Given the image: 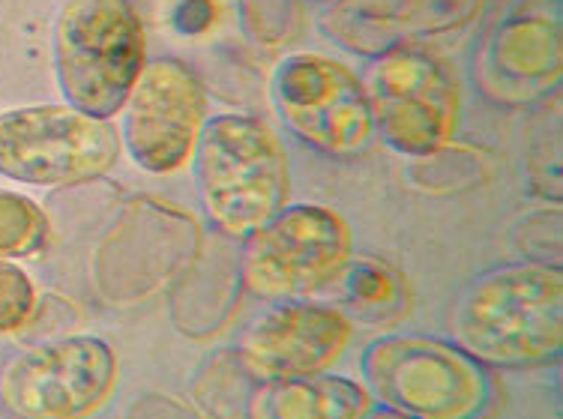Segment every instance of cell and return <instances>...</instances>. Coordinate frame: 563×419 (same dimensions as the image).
Wrapping results in <instances>:
<instances>
[{
	"label": "cell",
	"mask_w": 563,
	"mask_h": 419,
	"mask_svg": "<svg viewBox=\"0 0 563 419\" xmlns=\"http://www.w3.org/2000/svg\"><path fill=\"white\" fill-rule=\"evenodd\" d=\"M459 351L492 366L552 363L563 344V279L545 264L486 273L453 312Z\"/></svg>",
	"instance_id": "cell-1"
},
{
	"label": "cell",
	"mask_w": 563,
	"mask_h": 419,
	"mask_svg": "<svg viewBox=\"0 0 563 419\" xmlns=\"http://www.w3.org/2000/svg\"><path fill=\"white\" fill-rule=\"evenodd\" d=\"M196 184L207 219L246 240L288 201V156L276 132L250 114H217L196 139Z\"/></svg>",
	"instance_id": "cell-2"
},
{
	"label": "cell",
	"mask_w": 563,
	"mask_h": 419,
	"mask_svg": "<svg viewBox=\"0 0 563 419\" xmlns=\"http://www.w3.org/2000/svg\"><path fill=\"white\" fill-rule=\"evenodd\" d=\"M144 64V27L130 0L66 3L57 19L55 66L69 106L111 120L126 106Z\"/></svg>",
	"instance_id": "cell-3"
},
{
	"label": "cell",
	"mask_w": 563,
	"mask_h": 419,
	"mask_svg": "<svg viewBox=\"0 0 563 419\" xmlns=\"http://www.w3.org/2000/svg\"><path fill=\"white\" fill-rule=\"evenodd\" d=\"M120 159L111 120L73 106L12 108L0 114V177L31 186L97 180Z\"/></svg>",
	"instance_id": "cell-4"
},
{
	"label": "cell",
	"mask_w": 563,
	"mask_h": 419,
	"mask_svg": "<svg viewBox=\"0 0 563 419\" xmlns=\"http://www.w3.org/2000/svg\"><path fill=\"white\" fill-rule=\"evenodd\" d=\"M351 261V228L321 205L282 207L246 236L240 276L264 300H297L321 290Z\"/></svg>",
	"instance_id": "cell-5"
},
{
	"label": "cell",
	"mask_w": 563,
	"mask_h": 419,
	"mask_svg": "<svg viewBox=\"0 0 563 419\" xmlns=\"http://www.w3.org/2000/svg\"><path fill=\"white\" fill-rule=\"evenodd\" d=\"M372 130L408 156L441 151L453 135L459 90L441 57L417 45H399L372 60L360 81Z\"/></svg>",
	"instance_id": "cell-6"
},
{
	"label": "cell",
	"mask_w": 563,
	"mask_h": 419,
	"mask_svg": "<svg viewBox=\"0 0 563 419\" xmlns=\"http://www.w3.org/2000/svg\"><path fill=\"white\" fill-rule=\"evenodd\" d=\"M372 396L411 419H467L486 398V381L479 366L459 348L387 335L363 354Z\"/></svg>",
	"instance_id": "cell-7"
},
{
	"label": "cell",
	"mask_w": 563,
	"mask_h": 419,
	"mask_svg": "<svg viewBox=\"0 0 563 419\" xmlns=\"http://www.w3.org/2000/svg\"><path fill=\"white\" fill-rule=\"evenodd\" d=\"M118 384V356L97 335L36 344L0 372V401L15 419H87Z\"/></svg>",
	"instance_id": "cell-8"
},
{
	"label": "cell",
	"mask_w": 563,
	"mask_h": 419,
	"mask_svg": "<svg viewBox=\"0 0 563 419\" xmlns=\"http://www.w3.org/2000/svg\"><path fill=\"white\" fill-rule=\"evenodd\" d=\"M271 99L285 126L330 156H354L372 144V114L357 76L321 54H291L271 78Z\"/></svg>",
	"instance_id": "cell-9"
},
{
	"label": "cell",
	"mask_w": 563,
	"mask_h": 419,
	"mask_svg": "<svg viewBox=\"0 0 563 419\" xmlns=\"http://www.w3.org/2000/svg\"><path fill=\"white\" fill-rule=\"evenodd\" d=\"M205 123L198 76L174 57L144 64L123 106V141L132 162L151 174L184 168Z\"/></svg>",
	"instance_id": "cell-10"
},
{
	"label": "cell",
	"mask_w": 563,
	"mask_h": 419,
	"mask_svg": "<svg viewBox=\"0 0 563 419\" xmlns=\"http://www.w3.org/2000/svg\"><path fill=\"white\" fill-rule=\"evenodd\" d=\"M351 342L345 312L318 302H285L252 321L240 360L258 381L321 375Z\"/></svg>",
	"instance_id": "cell-11"
},
{
	"label": "cell",
	"mask_w": 563,
	"mask_h": 419,
	"mask_svg": "<svg viewBox=\"0 0 563 419\" xmlns=\"http://www.w3.org/2000/svg\"><path fill=\"white\" fill-rule=\"evenodd\" d=\"M488 64L509 87L552 85L561 76V3H519L495 33Z\"/></svg>",
	"instance_id": "cell-12"
},
{
	"label": "cell",
	"mask_w": 563,
	"mask_h": 419,
	"mask_svg": "<svg viewBox=\"0 0 563 419\" xmlns=\"http://www.w3.org/2000/svg\"><path fill=\"white\" fill-rule=\"evenodd\" d=\"M366 414V389L324 372L264 381L250 401V419H363Z\"/></svg>",
	"instance_id": "cell-13"
},
{
	"label": "cell",
	"mask_w": 563,
	"mask_h": 419,
	"mask_svg": "<svg viewBox=\"0 0 563 419\" xmlns=\"http://www.w3.org/2000/svg\"><path fill=\"white\" fill-rule=\"evenodd\" d=\"M339 279H342L347 309L363 321H390L408 302L405 282L378 261H357V264L347 261Z\"/></svg>",
	"instance_id": "cell-14"
},
{
	"label": "cell",
	"mask_w": 563,
	"mask_h": 419,
	"mask_svg": "<svg viewBox=\"0 0 563 419\" xmlns=\"http://www.w3.org/2000/svg\"><path fill=\"white\" fill-rule=\"evenodd\" d=\"M48 243L43 207L22 192L0 189V258H33Z\"/></svg>",
	"instance_id": "cell-15"
},
{
	"label": "cell",
	"mask_w": 563,
	"mask_h": 419,
	"mask_svg": "<svg viewBox=\"0 0 563 419\" xmlns=\"http://www.w3.org/2000/svg\"><path fill=\"white\" fill-rule=\"evenodd\" d=\"M36 288L19 264L0 258V335L22 330L36 312Z\"/></svg>",
	"instance_id": "cell-16"
},
{
	"label": "cell",
	"mask_w": 563,
	"mask_h": 419,
	"mask_svg": "<svg viewBox=\"0 0 563 419\" xmlns=\"http://www.w3.org/2000/svg\"><path fill=\"white\" fill-rule=\"evenodd\" d=\"M363 419H411V417H405V414H399V410H393V408H378V410H368Z\"/></svg>",
	"instance_id": "cell-17"
},
{
	"label": "cell",
	"mask_w": 563,
	"mask_h": 419,
	"mask_svg": "<svg viewBox=\"0 0 563 419\" xmlns=\"http://www.w3.org/2000/svg\"><path fill=\"white\" fill-rule=\"evenodd\" d=\"M321 3H324V0H321Z\"/></svg>",
	"instance_id": "cell-18"
}]
</instances>
